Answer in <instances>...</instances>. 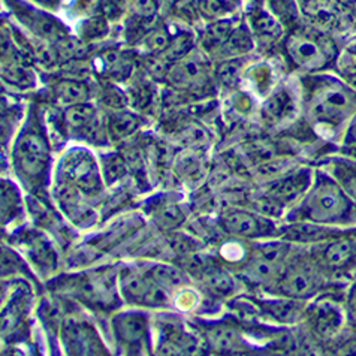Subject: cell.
I'll return each mask as SVG.
<instances>
[{
  "label": "cell",
  "instance_id": "8fae6325",
  "mask_svg": "<svg viewBox=\"0 0 356 356\" xmlns=\"http://www.w3.org/2000/svg\"><path fill=\"white\" fill-rule=\"evenodd\" d=\"M9 3L14 6L19 22L27 29H31V32L41 41L54 44L67 35L65 26L53 15L44 14L39 9L27 6L26 2H19V0H9Z\"/></svg>",
  "mask_w": 356,
  "mask_h": 356
},
{
  "label": "cell",
  "instance_id": "d6986e66",
  "mask_svg": "<svg viewBox=\"0 0 356 356\" xmlns=\"http://www.w3.org/2000/svg\"><path fill=\"white\" fill-rule=\"evenodd\" d=\"M262 313L280 325H295L304 319L305 301L286 298L280 296L279 300L259 301Z\"/></svg>",
  "mask_w": 356,
  "mask_h": 356
},
{
  "label": "cell",
  "instance_id": "4dcf8cb0",
  "mask_svg": "<svg viewBox=\"0 0 356 356\" xmlns=\"http://www.w3.org/2000/svg\"><path fill=\"white\" fill-rule=\"evenodd\" d=\"M147 274L150 275L157 284L162 286L165 291L175 289V288H178V286H181L184 283L183 274L178 270L172 268V266H168V265H157Z\"/></svg>",
  "mask_w": 356,
  "mask_h": 356
},
{
  "label": "cell",
  "instance_id": "7bdbcfd3",
  "mask_svg": "<svg viewBox=\"0 0 356 356\" xmlns=\"http://www.w3.org/2000/svg\"><path fill=\"white\" fill-rule=\"evenodd\" d=\"M33 2L44 6H56L58 3V0H33Z\"/></svg>",
  "mask_w": 356,
  "mask_h": 356
},
{
  "label": "cell",
  "instance_id": "1f68e13d",
  "mask_svg": "<svg viewBox=\"0 0 356 356\" xmlns=\"http://www.w3.org/2000/svg\"><path fill=\"white\" fill-rule=\"evenodd\" d=\"M205 284L216 292L227 295L234 289V282L229 275H227L223 270L217 268V266H211V268H205V273L202 275Z\"/></svg>",
  "mask_w": 356,
  "mask_h": 356
},
{
  "label": "cell",
  "instance_id": "52a82bcc",
  "mask_svg": "<svg viewBox=\"0 0 356 356\" xmlns=\"http://www.w3.org/2000/svg\"><path fill=\"white\" fill-rule=\"evenodd\" d=\"M346 288L326 291L313 298V302L305 307L304 319L321 340H334L348 328L343 293Z\"/></svg>",
  "mask_w": 356,
  "mask_h": 356
},
{
  "label": "cell",
  "instance_id": "2e32d148",
  "mask_svg": "<svg viewBox=\"0 0 356 356\" xmlns=\"http://www.w3.org/2000/svg\"><path fill=\"white\" fill-rule=\"evenodd\" d=\"M15 244L19 245V249L27 256L39 271L44 274L54 271L57 266V256L53 250L51 244L45 238L42 234L35 231H26L19 234L15 240Z\"/></svg>",
  "mask_w": 356,
  "mask_h": 356
},
{
  "label": "cell",
  "instance_id": "ac0fdd59",
  "mask_svg": "<svg viewBox=\"0 0 356 356\" xmlns=\"http://www.w3.org/2000/svg\"><path fill=\"white\" fill-rule=\"evenodd\" d=\"M298 111V101L288 87H282L274 92L262 104L261 115L265 124L277 126L292 118Z\"/></svg>",
  "mask_w": 356,
  "mask_h": 356
},
{
  "label": "cell",
  "instance_id": "836d02e7",
  "mask_svg": "<svg viewBox=\"0 0 356 356\" xmlns=\"http://www.w3.org/2000/svg\"><path fill=\"white\" fill-rule=\"evenodd\" d=\"M27 309V301L23 298H15L11 304H8V307L3 310V335L9 334L13 330H15L17 326H19L22 323L23 318H24V313Z\"/></svg>",
  "mask_w": 356,
  "mask_h": 356
},
{
  "label": "cell",
  "instance_id": "74e56055",
  "mask_svg": "<svg viewBox=\"0 0 356 356\" xmlns=\"http://www.w3.org/2000/svg\"><path fill=\"white\" fill-rule=\"evenodd\" d=\"M240 72H241V65L238 60H232L229 62H223L219 66V71H217V75H219V80L225 84V86H234L235 81L240 78Z\"/></svg>",
  "mask_w": 356,
  "mask_h": 356
},
{
  "label": "cell",
  "instance_id": "5bb4252c",
  "mask_svg": "<svg viewBox=\"0 0 356 356\" xmlns=\"http://www.w3.org/2000/svg\"><path fill=\"white\" fill-rule=\"evenodd\" d=\"M123 293L132 304L150 305V307H161L168 301L166 291L148 274L127 273L123 277Z\"/></svg>",
  "mask_w": 356,
  "mask_h": 356
},
{
  "label": "cell",
  "instance_id": "30bf717a",
  "mask_svg": "<svg viewBox=\"0 0 356 356\" xmlns=\"http://www.w3.org/2000/svg\"><path fill=\"white\" fill-rule=\"evenodd\" d=\"M63 175L86 195H96L102 189L101 171L93 156L86 150H72L63 159Z\"/></svg>",
  "mask_w": 356,
  "mask_h": 356
},
{
  "label": "cell",
  "instance_id": "4fadbf2b",
  "mask_svg": "<svg viewBox=\"0 0 356 356\" xmlns=\"http://www.w3.org/2000/svg\"><path fill=\"white\" fill-rule=\"evenodd\" d=\"M222 226L226 232L241 238H264L275 234V226L271 220L241 210L226 213L222 219Z\"/></svg>",
  "mask_w": 356,
  "mask_h": 356
},
{
  "label": "cell",
  "instance_id": "d590c367",
  "mask_svg": "<svg viewBox=\"0 0 356 356\" xmlns=\"http://www.w3.org/2000/svg\"><path fill=\"white\" fill-rule=\"evenodd\" d=\"M106 32V23L105 19L101 17H93L88 18L87 22L83 23L81 29H80V38H83L84 41H93V39H99L102 38Z\"/></svg>",
  "mask_w": 356,
  "mask_h": 356
},
{
  "label": "cell",
  "instance_id": "f546056e",
  "mask_svg": "<svg viewBox=\"0 0 356 356\" xmlns=\"http://www.w3.org/2000/svg\"><path fill=\"white\" fill-rule=\"evenodd\" d=\"M197 11L209 22L229 18L235 11V3L229 0H197Z\"/></svg>",
  "mask_w": 356,
  "mask_h": 356
},
{
  "label": "cell",
  "instance_id": "4316f807",
  "mask_svg": "<svg viewBox=\"0 0 356 356\" xmlns=\"http://www.w3.org/2000/svg\"><path fill=\"white\" fill-rule=\"evenodd\" d=\"M253 48V36L244 27H236L232 31L229 39L219 49V56L223 58H234L240 54L249 53Z\"/></svg>",
  "mask_w": 356,
  "mask_h": 356
},
{
  "label": "cell",
  "instance_id": "7402d4cb",
  "mask_svg": "<svg viewBox=\"0 0 356 356\" xmlns=\"http://www.w3.org/2000/svg\"><path fill=\"white\" fill-rule=\"evenodd\" d=\"M207 341L210 348L216 352L222 353H232L243 350L244 341L234 326L229 325H217L207 332Z\"/></svg>",
  "mask_w": 356,
  "mask_h": 356
},
{
  "label": "cell",
  "instance_id": "5b68a950",
  "mask_svg": "<svg viewBox=\"0 0 356 356\" xmlns=\"http://www.w3.org/2000/svg\"><path fill=\"white\" fill-rule=\"evenodd\" d=\"M310 252L330 279L349 283L356 275V227H349L332 240L313 245Z\"/></svg>",
  "mask_w": 356,
  "mask_h": 356
},
{
  "label": "cell",
  "instance_id": "ba28073f",
  "mask_svg": "<svg viewBox=\"0 0 356 356\" xmlns=\"http://www.w3.org/2000/svg\"><path fill=\"white\" fill-rule=\"evenodd\" d=\"M292 245L284 240L258 245L245 265V275L253 283L274 286L291 258Z\"/></svg>",
  "mask_w": 356,
  "mask_h": 356
},
{
  "label": "cell",
  "instance_id": "83f0119b",
  "mask_svg": "<svg viewBox=\"0 0 356 356\" xmlns=\"http://www.w3.org/2000/svg\"><path fill=\"white\" fill-rule=\"evenodd\" d=\"M23 214V202L18 189L11 181L2 183V222L9 225Z\"/></svg>",
  "mask_w": 356,
  "mask_h": 356
},
{
  "label": "cell",
  "instance_id": "cb8c5ba5",
  "mask_svg": "<svg viewBox=\"0 0 356 356\" xmlns=\"http://www.w3.org/2000/svg\"><path fill=\"white\" fill-rule=\"evenodd\" d=\"M53 93L56 102L65 108L87 102L88 96H90L88 86L80 80H72V78H66V80L58 81L54 86Z\"/></svg>",
  "mask_w": 356,
  "mask_h": 356
},
{
  "label": "cell",
  "instance_id": "7c38bea8",
  "mask_svg": "<svg viewBox=\"0 0 356 356\" xmlns=\"http://www.w3.org/2000/svg\"><path fill=\"white\" fill-rule=\"evenodd\" d=\"M65 123L74 136L88 143L104 141V131L101 118L97 115L96 108L90 104L83 102L65 110Z\"/></svg>",
  "mask_w": 356,
  "mask_h": 356
},
{
  "label": "cell",
  "instance_id": "e575fe53",
  "mask_svg": "<svg viewBox=\"0 0 356 356\" xmlns=\"http://www.w3.org/2000/svg\"><path fill=\"white\" fill-rule=\"evenodd\" d=\"M344 307L348 316V328L352 334H356V275L348 283L344 292Z\"/></svg>",
  "mask_w": 356,
  "mask_h": 356
},
{
  "label": "cell",
  "instance_id": "d6a6232c",
  "mask_svg": "<svg viewBox=\"0 0 356 356\" xmlns=\"http://www.w3.org/2000/svg\"><path fill=\"white\" fill-rule=\"evenodd\" d=\"M138 127V118L131 113H114L110 117V132L115 140L131 135Z\"/></svg>",
  "mask_w": 356,
  "mask_h": 356
},
{
  "label": "cell",
  "instance_id": "484cf974",
  "mask_svg": "<svg viewBox=\"0 0 356 356\" xmlns=\"http://www.w3.org/2000/svg\"><path fill=\"white\" fill-rule=\"evenodd\" d=\"M88 326L80 323L67 325L63 340L67 341L69 349L75 350L76 353H93V350H96V335L93 332L90 334Z\"/></svg>",
  "mask_w": 356,
  "mask_h": 356
},
{
  "label": "cell",
  "instance_id": "f1b7e54d",
  "mask_svg": "<svg viewBox=\"0 0 356 356\" xmlns=\"http://www.w3.org/2000/svg\"><path fill=\"white\" fill-rule=\"evenodd\" d=\"M53 45H54L58 60L72 62V60H83V58L87 57V47L83 38L66 35L62 39H58V41L54 42Z\"/></svg>",
  "mask_w": 356,
  "mask_h": 356
},
{
  "label": "cell",
  "instance_id": "f35d334b",
  "mask_svg": "<svg viewBox=\"0 0 356 356\" xmlns=\"http://www.w3.org/2000/svg\"><path fill=\"white\" fill-rule=\"evenodd\" d=\"M104 174L106 177L108 181H115L118 178L123 177L126 174V166L122 162L120 157L117 156H108L105 157L104 162Z\"/></svg>",
  "mask_w": 356,
  "mask_h": 356
},
{
  "label": "cell",
  "instance_id": "ee69618b",
  "mask_svg": "<svg viewBox=\"0 0 356 356\" xmlns=\"http://www.w3.org/2000/svg\"><path fill=\"white\" fill-rule=\"evenodd\" d=\"M229 2H232V3H236V2H238V0H229Z\"/></svg>",
  "mask_w": 356,
  "mask_h": 356
},
{
  "label": "cell",
  "instance_id": "9c48e42d",
  "mask_svg": "<svg viewBox=\"0 0 356 356\" xmlns=\"http://www.w3.org/2000/svg\"><path fill=\"white\" fill-rule=\"evenodd\" d=\"M313 178L314 171L309 168H301L275 181L265 197V205L270 207L266 214H282L284 210H289L291 213L309 192Z\"/></svg>",
  "mask_w": 356,
  "mask_h": 356
},
{
  "label": "cell",
  "instance_id": "60d3db41",
  "mask_svg": "<svg viewBox=\"0 0 356 356\" xmlns=\"http://www.w3.org/2000/svg\"><path fill=\"white\" fill-rule=\"evenodd\" d=\"M131 6L138 18L152 19L157 13L156 0H131Z\"/></svg>",
  "mask_w": 356,
  "mask_h": 356
},
{
  "label": "cell",
  "instance_id": "44dd1931",
  "mask_svg": "<svg viewBox=\"0 0 356 356\" xmlns=\"http://www.w3.org/2000/svg\"><path fill=\"white\" fill-rule=\"evenodd\" d=\"M170 80L175 87H196L207 80V66L200 58H183L172 66Z\"/></svg>",
  "mask_w": 356,
  "mask_h": 356
},
{
  "label": "cell",
  "instance_id": "ab89813d",
  "mask_svg": "<svg viewBox=\"0 0 356 356\" xmlns=\"http://www.w3.org/2000/svg\"><path fill=\"white\" fill-rule=\"evenodd\" d=\"M341 154L356 157V115L341 136Z\"/></svg>",
  "mask_w": 356,
  "mask_h": 356
},
{
  "label": "cell",
  "instance_id": "603a6c76",
  "mask_svg": "<svg viewBox=\"0 0 356 356\" xmlns=\"http://www.w3.org/2000/svg\"><path fill=\"white\" fill-rule=\"evenodd\" d=\"M250 26L253 33L262 41H277L283 36V26L280 19L268 9L254 8L250 15Z\"/></svg>",
  "mask_w": 356,
  "mask_h": 356
},
{
  "label": "cell",
  "instance_id": "7a4b0ae2",
  "mask_svg": "<svg viewBox=\"0 0 356 356\" xmlns=\"http://www.w3.org/2000/svg\"><path fill=\"white\" fill-rule=\"evenodd\" d=\"M289 222L356 227V202L350 200L328 172L318 170L314 171L309 192L289 213Z\"/></svg>",
  "mask_w": 356,
  "mask_h": 356
},
{
  "label": "cell",
  "instance_id": "e0dca14e",
  "mask_svg": "<svg viewBox=\"0 0 356 356\" xmlns=\"http://www.w3.org/2000/svg\"><path fill=\"white\" fill-rule=\"evenodd\" d=\"M114 332L123 348L138 352L148 340V319L143 313H123L114 319Z\"/></svg>",
  "mask_w": 356,
  "mask_h": 356
},
{
  "label": "cell",
  "instance_id": "d4e9b609",
  "mask_svg": "<svg viewBox=\"0 0 356 356\" xmlns=\"http://www.w3.org/2000/svg\"><path fill=\"white\" fill-rule=\"evenodd\" d=\"M232 31V19L229 18L210 22V24L205 27V31L202 33L201 42L209 53H217L225 45L227 39H229Z\"/></svg>",
  "mask_w": 356,
  "mask_h": 356
},
{
  "label": "cell",
  "instance_id": "8d00e7d4",
  "mask_svg": "<svg viewBox=\"0 0 356 356\" xmlns=\"http://www.w3.org/2000/svg\"><path fill=\"white\" fill-rule=\"evenodd\" d=\"M170 44H171V36H170V33H168L166 29H163V27L154 29V31H152L145 38L147 48H150L154 53L166 51Z\"/></svg>",
  "mask_w": 356,
  "mask_h": 356
},
{
  "label": "cell",
  "instance_id": "b9f144b4",
  "mask_svg": "<svg viewBox=\"0 0 356 356\" xmlns=\"http://www.w3.org/2000/svg\"><path fill=\"white\" fill-rule=\"evenodd\" d=\"M157 217H159V220H162V223H166L170 226H174L175 223L180 222V211H178V209L175 205H171L168 204L165 207H162V213L157 214Z\"/></svg>",
  "mask_w": 356,
  "mask_h": 356
},
{
  "label": "cell",
  "instance_id": "ffe728a7",
  "mask_svg": "<svg viewBox=\"0 0 356 356\" xmlns=\"http://www.w3.org/2000/svg\"><path fill=\"white\" fill-rule=\"evenodd\" d=\"M322 170L328 172L350 200L356 202V157L346 154L330 157Z\"/></svg>",
  "mask_w": 356,
  "mask_h": 356
},
{
  "label": "cell",
  "instance_id": "9a60e30c",
  "mask_svg": "<svg viewBox=\"0 0 356 356\" xmlns=\"http://www.w3.org/2000/svg\"><path fill=\"white\" fill-rule=\"evenodd\" d=\"M346 229H349V227H332L312 222H291L288 226L283 227L280 236L282 240L291 244L313 247L332 240L334 236L340 235Z\"/></svg>",
  "mask_w": 356,
  "mask_h": 356
},
{
  "label": "cell",
  "instance_id": "277c9868",
  "mask_svg": "<svg viewBox=\"0 0 356 356\" xmlns=\"http://www.w3.org/2000/svg\"><path fill=\"white\" fill-rule=\"evenodd\" d=\"M284 51L289 62L305 74H318L335 63L337 47L331 38L310 27H298L286 38Z\"/></svg>",
  "mask_w": 356,
  "mask_h": 356
},
{
  "label": "cell",
  "instance_id": "8992f818",
  "mask_svg": "<svg viewBox=\"0 0 356 356\" xmlns=\"http://www.w3.org/2000/svg\"><path fill=\"white\" fill-rule=\"evenodd\" d=\"M14 163L18 175L32 186L44 181L49 165V147L41 127L29 123L14 148Z\"/></svg>",
  "mask_w": 356,
  "mask_h": 356
},
{
  "label": "cell",
  "instance_id": "6da1fadb",
  "mask_svg": "<svg viewBox=\"0 0 356 356\" xmlns=\"http://www.w3.org/2000/svg\"><path fill=\"white\" fill-rule=\"evenodd\" d=\"M302 106L316 131L341 138L356 115V88L340 75L307 74L302 80Z\"/></svg>",
  "mask_w": 356,
  "mask_h": 356
},
{
  "label": "cell",
  "instance_id": "3957f363",
  "mask_svg": "<svg viewBox=\"0 0 356 356\" xmlns=\"http://www.w3.org/2000/svg\"><path fill=\"white\" fill-rule=\"evenodd\" d=\"M346 286L348 283L330 279L309 250L307 253L295 254L292 252L282 275L273 288L279 296L307 302L326 291L346 288Z\"/></svg>",
  "mask_w": 356,
  "mask_h": 356
}]
</instances>
